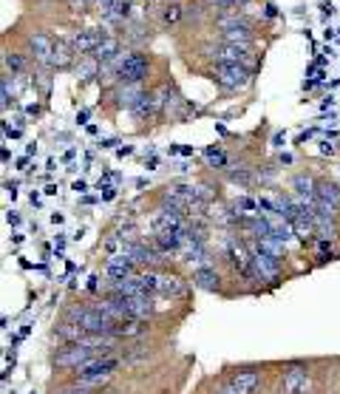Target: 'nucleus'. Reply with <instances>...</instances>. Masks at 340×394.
I'll use <instances>...</instances> for the list:
<instances>
[{
	"label": "nucleus",
	"instance_id": "nucleus-1",
	"mask_svg": "<svg viewBox=\"0 0 340 394\" xmlns=\"http://www.w3.org/2000/svg\"><path fill=\"white\" fill-rule=\"evenodd\" d=\"M119 358L116 355H100V358H91L86 360L83 366L74 369V383L86 386V388H97L100 383H105L116 369H119Z\"/></svg>",
	"mask_w": 340,
	"mask_h": 394
},
{
	"label": "nucleus",
	"instance_id": "nucleus-2",
	"mask_svg": "<svg viewBox=\"0 0 340 394\" xmlns=\"http://www.w3.org/2000/svg\"><path fill=\"white\" fill-rule=\"evenodd\" d=\"M151 74V57L142 51H130L128 57H119L116 62V80L125 86H142Z\"/></svg>",
	"mask_w": 340,
	"mask_h": 394
},
{
	"label": "nucleus",
	"instance_id": "nucleus-3",
	"mask_svg": "<svg viewBox=\"0 0 340 394\" xmlns=\"http://www.w3.org/2000/svg\"><path fill=\"white\" fill-rule=\"evenodd\" d=\"M100 355H114V352H102V349H88V346H83V344H65V349H60L57 355H54V363L60 366V369H77V366H83L86 360H91V358H100Z\"/></svg>",
	"mask_w": 340,
	"mask_h": 394
},
{
	"label": "nucleus",
	"instance_id": "nucleus-4",
	"mask_svg": "<svg viewBox=\"0 0 340 394\" xmlns=\"http://www.w3.org/2000/svg\"><path fill=\"white\" fill-rule=\"evenodd\" d=\"M213 83L224 91H241L250 86V69L247 65H216Z\"/></svg>",
	"mask_w": 340,
	"mask_h": 394
},
{
	"label": "nucleus",
	"instance_id": "nucleus-5",
	"mask_svg": "<svg viewBox=\"0 0 340 394\" xmlns=\"http://www.w3.org/2000/svg\"><path fill=\"white\" fill-rule=\"evenodd\" d=\"M250 252H252V276H255V281L276 284L278 276H281V258L266 255V252H261L258 247H252Z\"/></svg>",
	"mask_w": 340,
	"mask_h": 394
},
{
	"label": "nucleus",
	"instance_id": "nucleus-6",
	"mask_svg": "<svg viewBox=\"0 0 340 394\" xmlns=\"http://www.w3.org/2000/svg\"><path fill=\"white\" fill-rule=\"evenodd\" d=\"M128 318H140V320H148L154 315V295H108Z\"/></svg>",
	"mask_w": 340,
	"mask_h": 394
},
{
	"label": "nucleus",
	"instance_id": "nucleus-7",
	"mask_svg": "<svg viewBox=\"0 0 340 394\" xmlns=\"http://www.w3.org/2000/svg\"><path fill=\"white\" fill-rule=\"evenodd\" d=\"M108 37H111V34L102 32V29H86V32H77L68 43H72V48H74L80 57H91Z\"/></svg>",
	"mask_w": 340,
	"mask_h": 394
},
{
	"label": "nucleus",
	"instance_id": "nucleus-8",
	"mask_svg": "<svg viewBox=\"0 0 340 394\" xmlns=\"http://www.w3.org/2000/svg\"><path fill=\"white\" fill-rule=\"evenodd\" d=\"M219 26H222L224 43H230V46H244L247 48V43L252 40V29L238 18H222Z\"/></svg>",
	"mask_w": 340,
	"mask_h": 394
},
{
	"label": "nucleus",
	"instance_id": "nucleus-9",
	"mask_svg": "<svg viewBox=\"0 0 340 394\" xmlns=\"http://www.w3.org/2000/svg\"><path fill=\"white\" fill-rule=\"evenodd\" d=\"M258 383H261V374L252 369H244L230 377V383L222 388V394H252L258 388Z\"/></svg>",
	"mask_w": 340,
	"mask_h": 394
},
{
	"label": "nucleus",
	"instance_id": "nucleus-10",
	"mask_svg": "<svg viewBox=\"0 0 340 394\" xmlns=\"http://www.w3.org/2000/svg\"><path fill=\"white\" fill-rule=\"evenodd\" d=\"M309 386V369L304 363H292L284 372V394H304Z\"/></svg>",
	"mask_w": 340,
	"mask_h": 394
},
{
	"label": "nucleus",
	"instance_id": "nucleus-11",
	"mask_svg": "<svg viewBox=\"0 0 340 394\" xmlns=\"http://www.w3.org/2000/svg\"><path fill=\"white\" fill-rule=\"evenodd\" d=\"M133 261L128 258V255H108V264H105V278L111 281V284H116V281H125V278H130V276H136L133 273Z\"/></svg>",
	"mask_w": 340,
	"mask_h": 394
},
{
	"label": "nucleus",
	"instance_id": "nucleus-12",
	"mask_svg": "<svg viewBox=\"0 0 340 394\" xmlns=\"http://www.w3.org/2000/svg\"><path fill=\"white\" fill-rule=\"evenodd\" d=\"M193 284H196L198 290L219 292V290H222V276L216 273V267L204 264V267H196V270H193Z\"/></svg>",
	"mask_w": 340,
	"mask_h": 394
},
{
	"label": "nucleus",
	"instance_id": "nucleus-13",
	"mask_svg": "<svg viewBox=\"0 0 340 394\" xmlns=\"http://www.w3.org/2000/svg\"><path fill=\"white\" fill-rule=\"evenodd\" d=\"M74 57H77V51L72 48V43H65V40H54V51H51V60H48V65L51 69H72L74 65Z\"/></svg>",
	"mask_w": 340,
	"mask_h": 394
},
{
	"label": "nucleus",
	"instance_id": "nucleus-14",
	"mask_svg": "<svg viewBox=\"0 0 340 394\" xmlns=\"http://www.w3.org/2000/svg\"><path fill=\"white\" fill-rule=\"evenodd\" d=\"M315 196H318V202H320V205H329V208L340 210V184H337V182L320 179V182H318Z\"/></svg>",
	"mask_w": 340,
	"mask_h": 394
},
{
	"label": "nucleus",
	"instance_id": "nucleus-15",
	"mask_svg": "<svg viewBox=\"0 0 340 394\" xmlns=\"http://www.w3.org/2000/svg\"><path fill=\"white\" fill-rule=\"evenodd\" d=\"M142 332H145V320H140V318H122L111 326L114 338H133V335H142Z\"/></svg>",
	"mask_w": 340,
	"mask_h": 394
},
{
	"label": "nucleus",
	"instance_id": "nucleus-16",
	"mask_svg": "<svg viewBox=\"0 0 340 394\" xmlns=\"http://www.w3.org/2000/svg\"><path fill=\"white\" fill-rule=\"evenodd\" d=\"M29 48H32L34 60H40L43 65H48V60H51V51H54V40H51L48 34L37 32V34H34V37L29 40Z\"/></svg>",
	"mask_w": 340,
	"mask_h": 394
},
{
	"label": "nucleus",
	"instance_id": "nucleus-17",
	"mask_svg": "<svg viewBox=\"0 0 340 394\" xmlns=\"http://www.w3.org/2000/svg\"><path fill=\"white\" fill-rule=\"evenodd\" d=\"M54 335H57L60 341H65V344H77V341H83L88 332L83 330L80 323H74V320H62L57 330H54Z\"/></svg>",
	"mask_w": 340,
	"mask_h": 394
},
{
	"label": "nucleus",
	"instance_id": "nucleus-18",
	"mask_svg": "<svg viewBox=\"0 0 340 394\" xmlns=\"http://www.w3.org/2000/svg\"><path fill=\"white\" fill-rule=\"evenodd\" d=\"M116 54H119V40H116V37H108L91 57H94L100 65H111V62H116Z\"/></svg>",
	"mask_w": 340,
	"mask_h": 394
},
{
	"label": "nucleus",
	"instance_id": "nucleus-19",
	"mask_svg": "<svg viewBox=\"0 0 340 394\" xmlns=\"http://www.w3.org/2000/svg\"><path fill=\"white\" fill-rule=\"evenodd\" d=\"M292 230H295V236H298L304 244H312L315 236H318V227H315V222H309V219H295V222H292Z\"/></svg>",
	"mask_w": 340,
	"mask_h": 394
},
{
	"label": "nucleus",
	"instance_id": "nucleus-20",
	"mask_svg": "<svg viewBox=\"0 0 340 394\" xmlns=\"http://www.w3.org/2000/svg\"><path fill=\"white\" fill-rule=\"evenodd\" d=\"M252 247H258V250L266 252V255H276V258H284V252H287V247H284L281 241H276V238H258Z\"/></svg>",
	"mask_w": 340,
	"mask_h": 394
},
{
	"label": "nucleus",
	"instance_id": "nucleus-21",
	"mask_svg": "<svg viewBox=\"0 0 340 394\" xmlns=\"http://www.w3.org/2000/svg\"><path fill=\"white\" fill-rule=\"evenodd\" d=\"M182 18H184V6H182V4H176V0L162 9V26H176Z\"/></svg>",
	"mask_w": 340,
	"mask_h": 394
},
{
	"label": "nucleus",
	"instance_id": "nucleus-22",
	"mask_svg": "<svg viewBox=\"0 0 340 394\" xmlns=\"http://www.w3.org/2000/svg\"><path fill=\"white\" fill-rule=\"evenodd\" d=\"M162 295H182L184 292V284L179 278H170V276H162Z\"/></svg>",
	"mask_w": 340,
	"mask_h": 394
},
{
	"label": "nucleus",
	"instance_id": "nucleus-23",
	"mask_svg": "<svg viewBox=\"0 0 340 394\" xmlns=\"http://www.w3.org/2000/svg\"><path fill=\"white\" fill-rule=\"evenodd\" d=\"M97 69H100V62H97L94 57H83V62H80L77 74H80V80H91V77L97 74Z\"/></svg>",
	"mask_w": 340,
	"mask_h": 394
},
{
	"label": "nucleus",
	"instance_id": "nucleus-24",
	"mask_svg": "<svg viewBox=\"0 0 340 394\" xmlns=\"http://www.w3.org/2000/svg\"><path fill=\"white\" fill-rule=\"evenodd\" d=\"M4 65H6V69H12L15 74H20V72L26 69V60H23L20 54H15V51H6V54H4Z\"/></svg>",
	"mask_w": 340,
	"mask_h": 394
},
{
	"label": "nucleus",
	"instance_id": "nucleus-25",
	"mask_svg": "<svg viewBox=\"0 0 340 394\" xmlns=\"http://www.w3.org/2000/svg\"><path fill=\"white\" fill-rule=\"evenodd\" d=\"M204 154H208V159H210L213 168H227V156H224V151H219V148H208Z\"/></svg>",
	"mask_w": 340,
	"mask_h": 394
},
{
	"label": "nucleus",
	"instance_id": "nucleus-26",
	"mask_svg": "<svg viewBox=\"0 0 340 394\" xmlns=\"http://www.w3.org/2000/svg\"><path fill=\"white\" fill-rule=\"evenodd\" d=\"M97 190H100V196H102V202H111L114 196H116V187H114V184H108L105 179H100V182H97Z\"/></svg>",
	"mask_w": 340,
	"mask_h": 394
},
{
	"label": "nucleus",
	"instance_id": "nucleus-27",
	"mask_svg": "<svg viewBox=\"0 0 340 394\" xmlns=\"http://www.w3.org/2000/svg\"><path fill=\"white\" fill-rule=\"evenodd\" d=\"M236 210H244V213H255V210H258V202H255V199H247V196H241V199L236 202Z\"/></svg>",
	"mask_w": 340,
	"mask_h": 394
},
{
	"label": "nucleus",
	"instance_id": "nucleus-28",
	"mask_svg": "<svg viewBox=\"0 0 340 394\" xmlns=\"http://www.w3.org/2000/svg\"><path fill=\"white\" fill-rule=\"evenodd\" d=\"M62 394H94V388H86V386H80V383H74L72 388H65Z\"/></svg>",
	"mask_w": 340,
	"mask_h": 394
},
{
	"label": "nucleus",
	"instance_id": "nucleus-29",
	"mask_svg": "<svg viewBox=\"0 0 340 394\" xmlns=\"http://www.w3.org/2000/svg\"><path fill=\"white\" fill-rule=\"evenodd\" d=\"M4 134H6V137H12V140H20V128H9V125L4 122Z\"/></svg>",
	"mask_w": 340,
	"mask_h": 394
},
{
	"label": "nucleus",
	"instance_id": "nucleus-30",
	"mask_svg": "<svg viewBox=\"0 0 340 394\" xmlns=\"http://www.w3.org/2000/svg\"><path fill=\"white\" fill-rule=\"evenodd\" d=\"M54 250H57V255H62V250H65V238H62V236H57V241H54Z\"/></svg>",
	"mask_w": 340,
	"mask_h": 394
},
{
	"label": "nucleus",
	"instance_id": "nucleus-31",
	"mask_svg": "<svg viewBox=\"0 0 340 394\" xmlns=\"http://www.w3.org/2000/svg\"><path fill=\"white\" fill-rule=\"evenodd\" d=\"M97 290H100V278L91 276V278H88V292H97Z\"/></svg>",
	"mask_w": 340,
	"mask_h": 394
},
{
	"label": "nucleus",
	"instance_id": "nucleus-32",
	"mask_svg": "<svg viewBox=\"0 0 340 394\" xmlns=\"http://www.w3.org/2000/svg\"><path fill=\"white\" fill-rule=\"evenodd\" d=\"M6 222H9V224H20V216H18L15 210H9V213H6Z\"/></svg>",
	"mask_w": 340,
	"mask_h": 394
},
{
	"label": "nucleus",
	"instance_id": "nucleus-33",
	"mask_svg": "<svg viewBox=\"0 0 340 394\" xmlns=\"http://www.w3.org/2000/svg\"><path fill=\"white\" fill-rule=\"evenodd\" d=\"M320 9H323V18H332V15H334V6H332V4H323Z\"/></svg>",
	"mask_w": 340,
	"mask_h": 394
},
{
	"label": "nucleus",
	"instance_id": "nucleus-34",
	"mask_svg": "<svg viewBox=\"0 0 340 394\" xmlns=\"http://www.w3.org/2000/svg\"><path fill=\"white\" fill-rule=\"evenodd\" d=\"M77 122H80V125H91V122H88V111H80V114H77Z\"/></svg>",
	"mask_w": 340,
	"mask_h": 394
},
{
	"label": "nucleus",
	"instance_id": "nucleus-35",
	"mask_svg": "<svg viewBox=\"0 0 340 394\" xmlns=\"http://www.w3.org/2000/svg\"><path fill=\"white\" fill-rule=\"evenodd\" d=\"M130 154H133V148H130V145H125V148H119V151H116V156H119V159H122V156H130Z\"/></svg>",
	"mask_w": 340,
	"mask_h": 394
},
{
	"label": "nucleus",
	"instance_id": "nucleus-36",
	"mask_svg": "<svg viewBox=\"0 0 340 394\" xmlns=\"http://www.w3.org/2000/svg\"><path fill=\"white\" fill-rule=\"evenodd\" d=\"M74 190H77V193H86V190H88V184H86L83 179H77V182H74Z\"/></svg>",
	"mask_w": 340,
	"mask_h": 394
},
{
	"label": "nucleus",
	"instance_id": "nucleus-37",
	"mask_svg": "<svg viewBox=\"0 0 340 394\" xmlns=\"http://www.w3.org/2000/svg\"><path fill=\"white\" fill-rule=\"evenodd\" d=\"M320 154H329V156H332V154H334V148H332L329 142H320Z\"/></svg>",
	"mask_w": 340,
	"mask_h": 394
},
{
	"label": "nucleus",
	"instance_id": "nucleus-38",
	"mask_svg": "<svg viewBox=\"0 0 340 394\" xmlns=\"http://www.w3.org/2000/svg\"><path fill=\"white\" fill-rule=\"evenodd\" d=\"M26 154L34 156V154H37V142H29V145H26Z\"/></svg>",
	"mask_w": 340,
	"mask_h": 394
},
{
	"label": "nucleus",
	"instance_id": "nucleus-39",
	"mask_svg": "<svg viewBox=\"0 0 340 394\" xmlns=\"http://www.w3.org/2000/svg\"><path fill=\"white\" fill-rule=\"evenodd\" d=\"M114 145H116V140H102L100 142V148H114Z\"/></svg>",
	"mask_w": 340,
	"mask_h": 394
},
{
	"label": "nucleus",
	"instance_id": "nucleus-40",
	"mask_svg": "<svg viewBox=\"0 0 340 394\" xmlns=\"http://www.w3.org/2000/svg\"><path fill=\"white\" fill-rule=\"evenodd\" d=\"M281 165H292V154H281Z\"/></svg>",
	"mask_w": 340,
	"mask_h": 394
},
{
	"label": "nucleus",
	"instance_id": "nucleus-41",
	"mask_svg": "<svg viewBox=\"0 0 340 394\" xmlns=\"http://www.w3.org/2000/svg\"><path fill=\"white\" fill-rule=\"evenodd\" d=\"M51 224H62V213H51Z\"/></svg>",
	"mask_w": 340,
	"mask_h": 394
},
{
	"label": "nucleus",
	"instance_id": "nucleus-42",
	"mask_svg": "<svg viewBox=\"0 0 340 394\" xmlns=\"http://www.w3.org/2000/svg\"><path fill=\"white\" fill-rule=\"evenodd\" d=\"M281 142H284V134H276V137H272V145H278V148H281Z\"/></svg>",
	"mask_w": 340,
	"mask_h": 394
}]
</instances>
